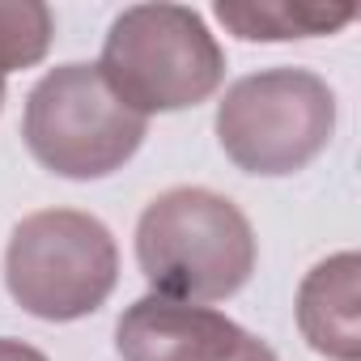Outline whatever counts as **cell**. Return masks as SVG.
<instances>
[{"mask_svg":"<svg viewBox=\"0 0 361 361\" xmlns=\"http://www.w3.org/2000/svg\"><path fill=\"white\" fill-rule=\"evenodd\" d=\"M255 230L230 196L170 188L136 221V264L157 298L209 306L234 298L255 272Z\"/></svg>","mask_w":361,"mask_h":361,"instance_id":"cell-1","label":"cell"},{"mask_svg":"<svg viewBox=\"0 0 361 361\" xmlns=\"http://www.w3.org/2000/svg\"><path fill=\"white\" fill-rule=\"evenodd\" d=\"M94 68L128 111L149 119L209 102L226 81V51L188 5H132L111 22Z\"/></svg>","mask_w":361,"mask_h":361,"instance_id":"cell-2","label":"cell"},{"mask_svg":"<svg viewBox=\"0 0 361 361\" xmlns=\"http://www.w3.org/2000/svg\"><path fill=\"white\" fill-rule=\"evenodd\" d=\"M119 281V247L94 213L43 209L13 226L5 247L9 298L43 319L73 323L94 314Z\"/></svg>","mask_w":361,"mask_h":361,"instance_id":"cell-3","label":"cell"},{"mask_svg":"<svg viewBox=\"0 0 361 361\" xmlns=\"http://www.w3.org/2000/svg\"><path fill=\"white\" fill-rule=\"evenodd\" d=\"M213 128L238 170L285 178L331 145L336 94L310 68H259L226 90Z\"/></svg>","mask_w":361,"mask_h":361,"instance_id":"cell-4","label":"cell"},{"mask_svg":"<svg viewBox=\"0 0 361 361\" xmlns=\"http://www.w3.org/2000/svg\"><path fill=\"white\" fill-rule=\"evenodd\" d=\"M145 132L149 119L128 111L94 64L51 68L30 90L22 115V140L30 157L43 170L77 183L123 170L136 157Z\"/></svg>","mask_w":361,"mask_h":361,"instance_id":"cell-5","label":"cell"},{"mask_svg":"<svg viewBox=\"0 0 361 361\" xmlns=\"http://www.w3.org/2000/svg\"><path fill=\"white\" fill-rule=\"evenodd\" d=\"M123 361H276V353L213 306L140 298L115 323Z\"/></svg>","mask_w":361,"mask_h":361,"instance_id":"cell-6","label":"cell"},{"mask_svg":"<svg viewBox=\"0 0 361 361\" xmlns=\"http://www.w3.org/2000/svg\"><path fill=\"white\" fill-rule=\"evenodd\" d=\"M357 272L361 259L340 251L314 264L298 289V327L306 344L327 361L361 357V314H357Z\"/></svg>","mask_w":361,"mask_h":361,"instance_id":"cell-7","label":"cell"},{"mask_svg":"<svg viewBox=\"0 0 361 361\" xmlns=\"http://www.w3.org/2000/svg\"><path fill=\"white\" fill-rule=\"evenodd\" d=\"M213 18L247 43H289L336 35L357 18V5H314V0H221Z\"/></svg>","mask_w":361,"mask_h":361,"instance_id":"cell-8","label":"cell"},{"mask_svg":"<svg viewBox=\"0 0 361 361\" xmlns=\"http://www.w3.org/2000/svg\"><path fill=\"white\" fill-rule=\"evenodd\" d=\"M56 39V18L39 0L0 5V106H5V77L18 68H35Z\"/></svg>","mask_w":361,"mask_h":361,"instance_id":"cell-9","label":"cell"},{"mask_svg":"<svg viewBox=\"0 0 361 361\" xmlns=\"http://www.w3.org/2000/svg\"><path fill=\"white\" fill-rule=\"evenodd\" d=\"M0 361H47V357L39 348H30V344L13 340V336H0Z\"/></svg>","mask_w":361,"mask_h":361,"instance_id":"cell-10","label":"cell"}]
</instances>
